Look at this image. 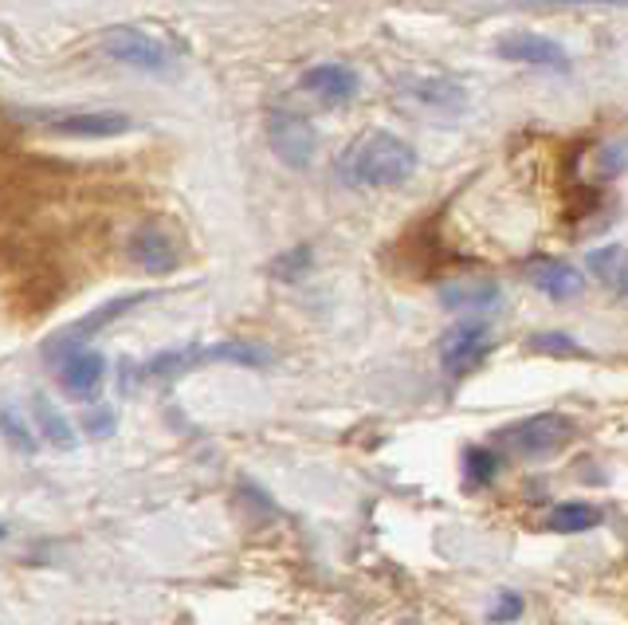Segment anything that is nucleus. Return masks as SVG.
<instances>
[{
    "label": "nucleus",
    "mask_w": 628,
    "mask_h": 625,
    "mask_svg": "<svg viewBox=\"0 0 628 625\" xmlns=\"http://www.w3.org/2000/svg\"><path fill=\"white\" fill-rule=\"evenodd\" d=\"M589 271L609 287L612 296L628 299V248L625 244H605L597 253H589Z\"/></svg>",
    "instance_id": "15"
},
{
    "label": "nucleus",
    "mask_w": 628,
    "mask_h": 625,
    "mask_svg": "<svg viewBox=\"0 0 628 625\" xmlns=\"http://www.w3.org/2000/svg\"><path fill=\"white\" fill-rule=\"evenodd\" d=\"M597 523H601V512L594 504H558L546 515V527L558 535H581V531H594Z\"/></svg>",
    "instance_id": "16"
},
{
    "label": "nucleus",
    "mask_w": 628,
    "mask_h": 625,
    "mask_svg": "<svg viewBox=\"0 0 628 625\" xmlns=\"http://www.w3.org/2000/svg\"><path fill=\"white\" fill-rule=\"evenodd\" d=\"M531 350H538V355H577L581 347H577L569 335H558V330H550V335H534Z\"/></svg>",
    "instance_id": "22"
},
{
    "label": "nucleus",
    "mask_w": 628,
    "mask_h": 625,
    "mask_svg": "<svg viewBox=\"0 0 628 625\" xmlns=\"http://www.w3.org/2000/svg\"><path fill=\"white\" fill-rule=\"evenodd\" d=\"M491 350V330L487 322L472 319V322H460L444 335L440 342V362H444L447 373H467L487 358Z\"/></svg>",
    "instance_id": "7"
},
{
    "label": "nucleus",
    "mask_w": 628,
    "mask_h": 625,
    "mask_svg": "<svg viewBox=\"0 0 628 625\" xmlns=\"http://www.w3.org/2000/svg\"><path fill=\"white\" fill-rule=\"evenodd\" d=\"M103 52L111 55V60L126 63V68L154 71V75L169 71L173 63V55L165 52L162 40H154L150 32H138V28H111V32L103 35Z\"/></svg>",
    "instance_id": "4"
},
{
    "label": "nucleus",
    "mask_w": 628,
    "mask_h": 625,
    "mask_svg": "<svg viewBox=\"0 0 628 625\" xmlns=\"http://www.w3.org/2000/svg\"><path fill=\"white\" fill-rule=\"evenodd\" d=\"M83 429L91 437H106L114 429V413L106 406L103 409H91V413H83Z\"/></svg>",
    "instance_id": "25"
},
{
    "label": "nucleus",
    "mask_w": 628,
    "mask_h": 625,
    "mask_svg": "<svg viewBox=\"0 0 628 625\" xmlns=\"http://www.w3.org/2000/svg\"><path fill=\"white\" fill-rule=\"evenodd\" d=\"M307 268H310V248H291V253H284L276 264H271V276L276 279H299Z\"/></svg>",
    "instance_id": "21"
},
{
    "label": "nucleus",
    "mask_w": 628,
    "mask_h": 625,
    "mask_svg": "<svg viewBox=\"0 0 628 625\" xmlns=\"http://www.w3.org/2000/svg\"><path fill=\"white\" fill-rule=\"evenodd\" d=\"M500 469H503V461H500V452H495V449H467V452H464L467 484L487 488L491 480L500 477Z\"/></svg>",
    "instance_id": "19"
},
{
    "label": "nucleus",
    "mask_w": 628,
    "mask_h": 625,
    "mask_svg": "<svg viewBox=\"0 0 628 625\" xmlns=\"http://www.w3.org/2000/svg\"><path fill=\"white\" fill-rule=\"evenodd\" d=\"M597 162H601V177H617L620 170L628 165V142H609Z\"/></svg>",
    "instance_id": "24"
},
{
    "label": "nucleus",
    "mask_w": 628,
    "mask_h": 625,
    "mask_svg": "<svg viewBox=\"0 0 628 625\" xmlns=\"http://www.w3.org/2000/svg\"><path fill=\"white\" fill-rule=\"evenodd\" d=\"M35 122H43L52 134L63 139H114V134L130 131L126 114L114 111H48V114H32Z\"/></svg>",
    "instance_id": "5"
},
{
    "label": "nucleus",
    "mask_w": 628,
    "mask_h": 625,
    "mask_svg": "<svg viewBox=\"0 0 628 625\" xmlns=\"http://www.w3.org/2000/svg\"><path fill=\"white\" fill-rule=\"evenodd\" d=\"M401 95L409 103L424 106V111H436V114H460L467 106V91L464 83L447 75H413L401 83Z\"/></svg>",
    "instance_id": "8"
},
{
    "label": "nucleus",
    "mask_w": 628,
    "mask_h": 625,
    "mask_svg": "<svg viewBox=\"0 0 628 625\" xmlns=\"http://www.w3.org/2000/svg\"><path fill=\"white\" fill-rule=\"evenodd\" d=\"M440 304L452 311H487L500 304V284L495 279H460L440 291Z\"/></svg>",
    "instance_id": "14"
},
{
    "label": "nucleus",
    "mask_w": 628,
    "mask_h": 625,
    "mask_svg": "<svg viewBox=\"0 0 628 625\" xmlns=\"http://www.w3.org/2000/svg\"><path fill=\"white\" fill-rule=\"evenodd\" d=\"M495 55L511 63H526V68H550V71L569 68V55L562 52V44H554L546 35H507L495 48Z\"/></svg>",
    "instance_id": "9"
},
{
    "label": "nucleus",
    "mask_w": 628,
    "mask_h": 625,
    "mask_svg": "<svg viewBox=\"0 0 628 625\" xmlns=\"http://www.w3.org/2000/svg\"><path fill=\"white\" fill-rule=\"evenodd\" d=\"M416 170V150L389 131H366L342 157V182L353 189H397Z\"/></svg>",
    "instance_id": "1"
},
{
    "label": "nucleus",
    "mask_w": 628,
    "mask_h": 625,
    "mask_svg": "<svg viewBox=\"0 0 628 625\" xmlns=\"http://www.w3.org/2000/svg\"><path fill=\"white\" fill-rule=\"evenodd\" d=\"M523 609H526L523 594L503 591L500 598H495V606L487 609V617H491V622H515V617H523Z\"/></svg>",
    "instance_id": "23"
},
{
    "label": "nucleus",
    "mask_w": 628,
    "mask_h": 625,
    "mask_svg": "<svg viewBox=\"0 0 628 625\" xmlns=\"http://www.w3.org/2000/svg\"><path fill=\"white\" fill-rule=\"evenodd\" d=\"M0 437H4V441H9L17 452H28V457L40 449L32 426H28V417L20 413L17 406H0Z\"/></svg>",
    "instance_id": "18"
},
{
    "label": "nucleus",
    "mask_w": 628,
    "mask_h": 625,
    "mask_svg": "<svg viewBox=\"0 0 628 625\" xmlns=\"http://www.w3.org/2000/svg\"><path fill=\"white\" fill-rule=\"evenodd\" d=\"M32 409H35V421H40L43 437L55 444V449H75V433H71L68 417L60 413V409L52 406V401L43 398V393H35L32 398Z\"/></svg>",
    "instance_id": "17"
},
{
    "label": "nucleus",
    "mask_w": 628,
    "mask_h": 625,
    "mask_svg": "<svg viewBox=\"0 0 628 625\" xmlns=\"http://www.w3.org/2000/svg\"><path fill=\"white\" fill-rule=\"evenodd\" d=\"M302 91L319 95L322 103H350L358 95V75L342 63H319L302 75Z\"/></svg>",
    "instance_id": "12"
},
{
    "label": "nucleus",
    "mask_w": 628,
    "mask_h": 625,
    "mask_svg": "<svg viewBox=\"0 0 628 625\" xmlns=\"http://www.w3.org/2000/svg\"><path fill=\"white\" fill-rule=\"evenodd\" d=\"M103 373L106 362L95 350H75V355L60 362V382L71 398H95V390L103 386Z\"/></svg>",
    "instance_id": "11"
},
{
    "label": "nucleus",
    "mask_w": 628,
    "mask_h": 625,
    "mask_svg": "<svg viewBox=\"0 0 628 625\" xmlns=\"http://www.w3.org/2000/svg\"><path fill=\"white\" fill-rule=\"evenodd\" d=\"M271 150L291 170H307L315 162V150H319V134L302 114H276L271 119Z\"/></svg>",
    "instance_id": "6"
},
{
    "label": "nucleus",
    "mask_w": 628,
    "mask_h": 625,
    "mask_svg": "<svg viewBox=\"0 0 628 625\" xmlns=\"http://www.w3.org/2000/svg\"><path fill=\"white\" fill-rule=\"evenodd\" d=\"M0 539H4V527H0Z\"/></svg>",
    "instance_id": "26"
},
{
    "label": "nucleus",
    "mask_w": 628,
    "mask_h": 625,
    "mask_svg": "<svg viewBox=\"0 0 628 625\" xmlns=\"http://www.w3.org/2000/svg\"><path fill=\"white\" fill-rule=\"evenodd\" d=\"M531 9L562 12V9H628V0H518Z\"/></svg>",
    "instance_id": "20"
},
{
    "label": "nucleus",
    "mask_w": 628,
    "mask_h": 625,
    "mask_svg": "<svg viewBox=\"0 0 628 625\" xmlns=\"http://www.w3.org/2000/svg\"><path fill=\"white\" fill-rule=\"evenodd\" d=\"M142 299H146V291H138V296L111 299V304H103V307H99V311L83 315V319H79V322H71L68 330H60L55 339H48V342H43V358H48V362H55V366H60L63 358H71V355H75V350H83V342H86V339H95V335L106 327V322H114V319H119V315H126L130 307H138Z\"/></svg>",
    "instance_id": "3"
},
{
    "label": "nucleus",
    "mask_w": 628,
    "mask_h": 625,
    "mask_svg": "<svg viewBox=\"0 0 628 625\" xmlns=\"http://www.w3.org/2000/svg\"><path fill=\"white\" fill-rule=\"evenodd\" d=\"M130 260L138 268L154 271V276H165V271L177 268V244L162 228H138L130 236Z\"/></svg>",
    "instance_id": "10"
},
{
    "label": "nucleus",
    "mask_w": 628,
    "mask_h": 625,
    "mask_svg": "<svg viewBox=\"0 0 628 625\" xmlns=\"http://www.w3.org/2000/svg\"><path fill=\"white\" fill-rule=\"evenodd\" d=\"M531 284L546 291L550 299H574L586 291V276L562 260H534L531 264Z\"/></svg>",
    "instance_id": "13"
},
{
    "label": "nucleus",
    "mask_w": 628,
    "mask_h": 625,
    "mask_svg": "<svg viewBox=\"0 0 628 625\" xmlns=\"http://www.w3.org/2000/svg\"><path fill=\"white\" fill-rule=\"evenodd\" d=\"M574 437V421L562 413H538L526 417L518 426H507L500 433V444L515 457H526V461H538V457H550L562 444Z\"/></svg>",
    "instance_id": "2"
}]
</instances>
